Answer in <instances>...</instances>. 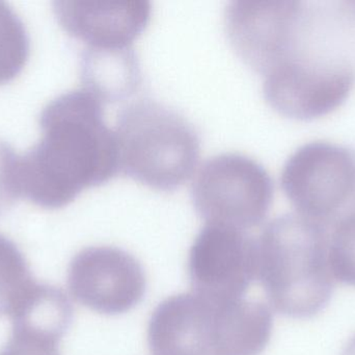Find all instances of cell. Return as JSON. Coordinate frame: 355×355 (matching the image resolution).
I'll list each match as a JSON object with an SVG mask.
<instances>
[{"label":"cell","instance_id":"cell-9","mask_svg":"<svg viewBox=\"0 0 355 355\" xmlns=\"http://www.w3.org/2000/svg\"><path fill=\"white\" fill-rule=\"evenodd\" d=\"M54 13L62 28L89 49L132 47L152 14L148 0H58Z\"/></svg>","mask_w":355,"mask_h":355},{"label":"cell","instance_id":"cell-16","mask_svg":"<svg viewBox=\"0 0 355 355\" xmlns=\"http://www.w3.org/2000/svg\"><path fill=\"white\" fill-rule=\"evenodd\" d=\"M342 355H355V336L349 340Z\"/></svg>","mask_w":355,"mask_h":355},{"label":"cell","instance_id":"cell-6","mask_svg":"<svg viewBox=\"0 0 355 355\" xmlns=\"http://www.w3.org/2000/svg\"><path fill=\"white\" fill-rule=\"evenodd\" d=\"M257 241L242 229L207 223L188 258L193 291L214 299L243 298L257 277Z\"/></svg>","mask_w":355,"mask_h":355},{"label":"cell","instance_id":"cell-15","mask_svg":"<svg viewBox=\"0 0 355 355\" xmlns=\"http://www.w3.org/2000/svg\"><path fill=\"white\" fill-rule=\"evenodd\" d=\"M18 154L0 140V214L20 198L15 181V165Z\"/></svg>","mask_w":355,"mask_h":355},{"label":"cell","instance_id":"cell-10","mask_svg":"<svg viewBox=\"0 0 355 355\" xmlns=\"http://www.w3.org/2000/svg\"><path fill=\"white\" fill-rule=\"evenodd\" d=\"M85 50L81 58L83 87L97 94L104 102L121 99L135 91L141 72L132 47Z\"/></svg>","mask_w":355,"mask_h":355},{"label":"cell","instance_id":"cell-4","mask_svg":"<svg viewBox=\"0 0 355 355\" xmlns=\"http://www.w3.org/2000/svg\"><path fill=\"white\" fill-rule=\"evenodd\" d=\"M120 166L150 187L171 190L187 181L200 158V138L191 123L151 99L127 106L116 121Z\"/></svg>","mask_w":355,"mask_h":355},{"label":"cell","instance_id":"cell-1","mask_svg":"<svg viewBox=\"0 0 355 355\" xmlns=\"http://www.w3.org/2000/svg\"><path fill=\"white\" fill-rule=\"evenodd\" d=\"M104 104L85 87L47 104L40 115L41 138L24 156H17L15 181L20 197L55 210L116 175L121 168L118 144L105 122Z\"/></svg>","mask_w":355,"mask_h":355},{"label":"cell","instance_id":"cell-7","mask_svg":"<svg viewBox=\"0 0 355 355\" xmlns=\"http://www.w3.org/2000/svg\"><path fill=\"white\" fill-rule=\"evenodd\" d=\"M71 295L98 314H124L145 296L147 279L141 263L112 246H91L75 254L68 270Z\"/></svg>","mask_w":355,"mask_h":355},{"label":"cell","instance_id":"cell-3","mask_svg":"<svg viewBox=\"0 0 355 355\" xmlns=\"http://www.w3.org/2000/svg\"><path fill=\"white\" fill-rule=\"evenodd\" d=\"M327 236L304 217H279L257 240V277L271 306L285 316L310 318L329 304L334 279Z\"/></svg>","mask_w":355,"mask_h":355},{"label":"cell","instance_id":"cell-8","mask_svg":"<svg viewBox=\"0 0 355 355\" xmlns=\"http://www.w3.org/2000/svg\"><path fill=\"white\" fill-rule=\"evenodd\" d=\"M300 10L294 2L235 0L225 10V27L236 51L266 73L289 53Z\"/></svg>","mask_w":355,"mask_h":355},{"label":"cell","instance_id":"cell-2","mask_svg":"<svg viewBox=\"0 0 355 355\" xmlns=\"http://www.w3.org/2000/svg\"><path fill=\"white\" fill-rule=\"evenodd\" d=\"M272 315L260 302L178 294L162 302L148 327L152 355H260L270 341Z\"/></svg>","mask_w":355,"mask_h":355},{"label":"cell","instance_id":"cell-13","mask_svg":"<svg viewBox=\"0 0 355 355\" xmlns=\"http://www.w3.org/2000/svg\"><path fill=\"white\" fill-rule=\"evenodd\" d=\"M329 261L334 279L355 287V217L338 225L329 242Z\"/></svg>","mask_w":355,"mask_h":355},{"label":"cell","instance_id":"cell-12","mask_svg":"<svg viewBox=\"0 0 355 355\" xmlns=\"http://www.w3.org/2000/svg\"><path fill=\"white\" fill-rule=\"evenodd\" d=\"M28 56L24 23L8 4L0 1V85L12 81L23 70Z\"/></svg>","mask_w":355,"mask_h":355},{"label":"cell","instance_id":"cell-14","mask_svg":"<svg viewBox=\"0 0 355 355\" xmlns=\"http://www.w3.org/2000/svg\"><path fill=\"white\" fill-rule=\"evenodd\" d=\"M62 338L47 331L12 327V333L0 355H60Z\"/></svg>","mask_w":355,"mask_h":355},{"label":"cell","instance_id":"cell-11","mask_svg":"<svg viewBox=\"0 0 355 355\" xmlns=\"http://www.w3.org/2000/svg\"><path fill=\"white\" fill-rule=\"evenodd\" d=\"M35 283L18 246L0 233V317H10Z\"/></svg>","mask_w":355,"mask_h":355},{"label":"cell","instance_id":"cell-5","mask_svg":"<svg viewBox=\"0 0 355 355\" xmlns=\"http://www.w3.org/2000/svg\"><path fill=\"white\" fill-rule=\"evenodd\" d=\"M192 198L207 223L245 229L266 216L272 199V183L264 167L239 152H223L198 169Z\"/></svg>","mask_w":355,"mask_h":355}]
</instances>
